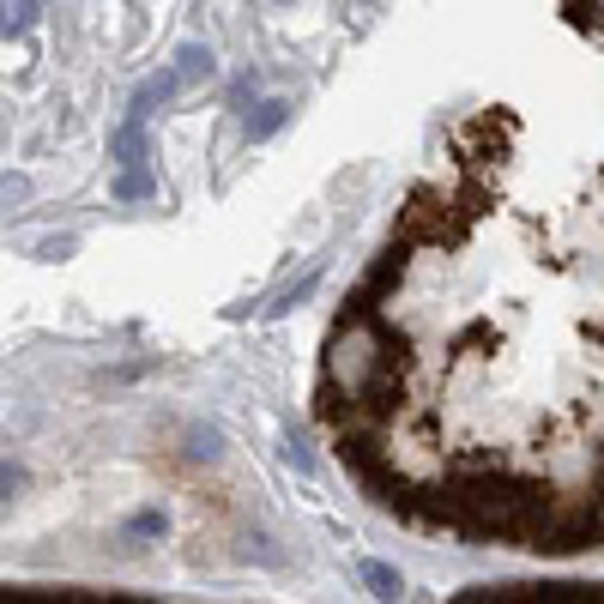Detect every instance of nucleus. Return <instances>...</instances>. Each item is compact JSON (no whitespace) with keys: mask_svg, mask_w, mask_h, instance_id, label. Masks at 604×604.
<instances>
[{"mask_svg":"<svg viewBox=\"0 0 604 604\" xmlns=\"http://www.w3.org/2000/svg\"><path fill=\"white\" fill-rule=\"evenodd\" d=\"M182 85H188V73H182V67H164L158 80H145L140 92H133V116L145 121V116H152V109H158V104H170V97L182 92Z\"/></svg>","mask_w":604,"mask_h":604,"instance_id":"nucleus-1","label":"nucleus"},{"mask_svg":"<svg viewBox=\"0 0 604 604\" xmlns=\"http://www.w3.org/2000/svg\"><path fill=\"white\" fill-rule=\"evenodd\" d=\"M116 158L128 164V170H145V121H140V116L121 121V133H116Z\"/></svg>","mask_w":604,"mask_h":604,"instance_id":"nucleus-2","label":"nucleus"},{"mask_svg":"<svg viewBox=\"0 0 604 604\" xmlns=\"http://www.w3.org/2000/svg\"><path fill=\"white\" fill-rule=\"evenodd\" d=\"M43 13V0H0V31H31Z\"/></svg>","mask_w":604,"mask_h":604,"instance_id":"nucleus-3","label":"nucleus"},{"mask_svg":"<svg viewBox=\"0 0 604 604\" xmlns=\"http://www.w3.org/2000/svg\"><path fill=\"white\" fill-rule=\"evenodd\" d=\"M285 116H290V104H285V97L261 104V116H249V140H266V133H278V128H285Z\"/></svg>","mask_w":604,"mask_h":604,"instance_id":"nucleus-4","label":"nucleus"},{"mask_svg":"<svg viewBox=\"0 0 604 604\" xmlns=\"http://www.w3.org/2000/svg\"><path fill=\"white\" fill-rule=\"evenodd\" d=\"M152 188H158V182H152L145 170H128V176L116 182V194H121V200H140V194H152Z\"/></svg>","mask_w":604,"mask_h":604,"instance_id":"nucleus-5","label":"nucleus"},{"mask_svg":"<svg viewBox=\"0 0 604 604\" xmlns=\"http://www.w3.org/2000/svg\"><path fill=\"white\" fill-rule=\"evenodd\" d=\"M25 194H31V182H25V176H7V182H0V206H19Z\"/></svg>","mask_w":604,"mask_h":604,"instance_id":"nucleus-6","label":"nucleus"},{"mask_svg":"<svg viewBox=\"0 0 604 604\" xmlns=\"http://www.w3.org/2000/svg\"><path fill=\"white\" fill-rule=\"evenodd\" d=\"M363 575H369V587H375V592H399V575H394V568H375V563H369Z\"/></svg>","mask_w":604,"mask_h":604,"instance_id":"nucleus-7","label":"nucleus"},{"mask_svg":"<svg viewBox=\"0 0 604 604\" xmlns=\"http://www.w3.org/2000/svg\"><path fill=\"white\" fill-rule=\"evenodd\" d=\"M19 484H25V472H19V466H7V460H0V502H7V490H19Z\"/></svg>","mask_w":604,"mask_h":604,"instance_id":"nucleus-8","label":"nucleus"},{"mask_svg":"<svg viewBox=\"0 0 604 604\" xmlns=\"http://www.w3.org/2000/svg\"><path fill=\"white\" fill-rule=\"evenodd\" d=\"M43 254H49V261H61V254H73V237H55V242H43Z\"/></svg>","mask_w":604,"mask_h":604,"instance_id":"nucleus-9","label":"nucleus"}]
</instances>
